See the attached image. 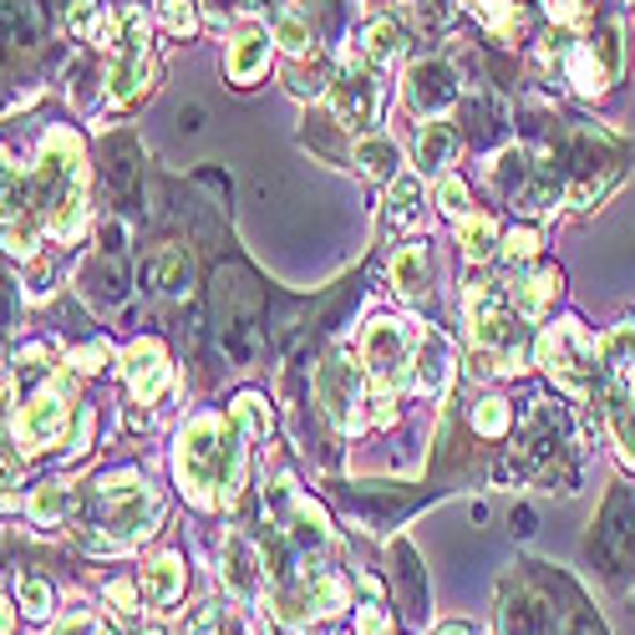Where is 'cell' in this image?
<instances>
[{"mask_svg":"<svg viewBox=\"0 0 635 635\" xmlns=\"http://www.w3.org/2000/svg\"><path fill=\"white\" fill-rule=\"evenodd\" d=\"M173 473L184 483V493L199 508L209 503H234L244 489V427L239 417H219V412H204L178 433V448H173Z\"/></svg>","mask_w":635,"mask_h":635,"instance_id":"obj_1","label":"cell"},{"mask_svg":"<svg viewBox=\"0 0 635 635\" xmlns=\"http://www.w3.org/2000/svg\"><path fill=\"white\" fill-rule=\"evenodd\" d=\"M539 366L549 371L565 392H574V397H584V392L595 386V376H605V366H600V346L584 336L580 320H565V326H555V331L539 336Z\"/></svg>","mask_w":635,"mask_h":635,"instance_id":"obj_2","label":"cell"},{"mask_svg":"<svg viewBox=\"0 0 635 635\" xmlns=\"http://www.w3.org/2000/svg\"><path fill=\"white\" fill-rule=\"evenodd\" d=\"M361 361H366L371 386L392 397L402 382L412 376V357H407V326L402 320H371L361 336Z\"/></svg>","mask_w":635,"mask_h":635,"instance_id":"obj_3","label":"cell"},{"mask_svg":"<svg viewBox=\"0 0 635 635\" xmlns=\"http://www.w3.org/2000/svg\"><path fill=\"white\" fill-rule=\"evenodd\" d=\"M331 102L341 128H366V122H376V107H382V81L366 67H346L331 81Z\"/></svg>","mask_w":635,"mask_h":635,"instance_id":"obj_4","label":"cell"},{"mask_svg":"<svg viewBox=\"0 0 635 635\" xmlns=\"http://www.w3.org/2000/svg\"><path fill=\"white\" fill-rule=\"evenodd\" d=\"M62 433H67V382L56 376V382L46 386V392H36V402L21 412V442H26V452H36V448H52Z\"/></svg>","mask_w":635,"mask_h":635,"instance_id":"obj_5","label":"cell"},{"mask_svg":"<svg viewBox=\"0 0 635 635\" xmlns=\"http://www.w3.org/2000/svg\"><path fill=\"white\" fill-rule=\"evenodd\" d=\"M316 397H320V407H326V417H331L336 427H351V407H357V397H361V371L346 366L341 357L320 361Z\"/></svg>","mask_w":635,"mask_h":635,"instance_id":"obj_6","label":"cell"},{"mask_svg":"<svg viewBox=\"0 0 635 635\" xmlns=\"http://www.w3.org/2000/svg\"><path fill=\"white\" fill-rule=\"evenodd\" d=\"M407 102L423 112V118H442L452 102H458V77H452L448 62H417L407 77Z\"/></svg>","mask_w":635,"mask_h":635,"instance_id":"obj_7","label":"cell"},{"mask_svg":"<svg viewBox=\"0 0 635 635\" xmlns=\"http://www.w3.org/2000/svg\"><path fill=\"white\" fill-rule=\"evenodd\" d=\"M225 584H229V595H239V600H260V595H265L260 549H254L244 534H229V539H225Z\"/></svg>","mask_w":635,"mask_h":635,"instance_id":"obj_8","label":"cell"},{"mask_svg":"<svg viewBox=\"0 0 635 635\" xmlns=\"http://www.w3.org/2000/svg\"><path fill=\"white\" fill-rule=\"evenodd\" d=\"M122 371H128V386H133V402H153L168 382V357H163L158 341H133L128 357H122Z\"/></svg>","mask_w":635,"mask_h":635,"instance_id":"obj_9","label":"cell"},{"mask_svg":"<svg viewBox=\"0 0 635 635\" xmlns=\"http://www.w3.org/2000/svg\"><path fill=\"white\" fill-rule=\"evenodd\" d=\"M225 67H229V81L250 87V81L270 67V36H265V31H254V26H250V31H239V36L229 41Z\"/></svg>","mask_w":635,"mask_h":635,"instance_id":"obj_10","label":"cell"},{"mask_svg":"<svg viewBox=\"0 0 635 635\" xmlns=\"http://www.w3.org/2000/svg\"><path fill=\"white\" fill-rule=\"evenodd\" d=\"M452 376V346L442 341V336H423L417 341V357H412V382L423 386V392H442Z\"/></svg>","mask_w":635,"mask_h":635,"instance_id":"obj_11","label":"cell"},{"mask_svg":"<svg viewBox=\"0 0 635 635\" xmlns=\"http://www.w3.org/2000/svg\"><path fill=\"white\" fill-rule=\"evenodd\" d=\"M600 366H605L610 386H635V326H615V331L600 341Z\"/></svg>","mask_w":635,"mask_h":635,"instance_id":"obj_12","label":"cell"},{"mask_svg":"<svg viewBox=\"0 0 635 635\" xmlns=\"http://www.w3.org/2000/svg\"><path fill=\"white\" fill-rule=\"evenodd\" d=\"M184 584H188V569L178 555H158L143 569V595L153 600V605H173V600L184 595Z\"/></svg>","mask_w":635,"mask_h":635,"instance_id":"obj_13","label":"cell"},{"mask_svg":"<svg viewBox=\"0 0 635 635\" xmlns=\"http://www.w3.org/2000/svg\"><path fill=\"white\" fill-rule=\"evenodd\" d=\"M605 417H610V433H615L621 452L635 463V392L631 386H610L605 392Z\"/></svg>","mask_w":635,"mask_h":635,"instance_id":"obj_14","label":"cell"},{"mask_svg":"<svg viewBox=\"0 0 635 635\" xmlns=\"http://www.w3.org/2000/svg\"><path fill=\"white\" fill-rule=\"evenodd\" d=\"M153 285H158L163 295H188V285H194V260H188V250H178V244L158 250V260H153Z\"/></svg>","mask_w":635,"mask_h":635,"instance_id":"obj_15","label":"cell"},{"mask_svg":"<svg viewBox=\"0 0 635 635\" xmlns=\"http://www.w3.org/2000/svg\"><path fill=\"white\" fill-rule=\"evenodd\" d=\"M357 168L366 173V178H397L402 173V153H397V143L392 138H361L357 143Z\"/></svg>","mask_w":635,"mask_h":635,"instance_id":"obj_16","label":"cell"},{"mask_svg":"<svg viewBox=\"0 0 635 635\" xmlns=\"http://www.w3.org/2000/svg\"><path fill=\"white\" fill-rule=\"evenodd\" d=\"M559 295V270H534V275H524L514 285V300H518V316L534 320L544 316V305Z\"/></svg>","mask_w":635,"mask_h":635,"instance_id":"obj_17","label":"cell"},{"mask_svg":"<svg viewBox=\"0 0 635 635\" xmlns=\"http://www.w3.org/2000/svg\"><path fill=\"white\" fill-rule=\"evenodd\" d=\"M392 285H397L407 300H423L427 295V250L407 244V250L392 254Z\"/></svg>","mask_w":635,"mask_h":635,"instance_id":"obj_18","label":"cell"},{"mask_svg":"<svg viewBox=\"0 0 635 635\" xmlns=\"http://www.w3.org/2000/svg\"><path fill=\"white\" fill-rule=\"evenodd\" d=\"M46 229H52V239H62V244H72V239L87 229V199H81V188H72L67 199H56L52 209H46Z\"/></svg>","mask_w":635,"mask_h":635,"instance_id":"obj_19","label":"cell"},{"mask_svg":"<svg viewBox=\"0 0 635 635\" xmlns=\"http://www.w3.org/2000/svg\"><path fill=\"white\" fill-rule=\"evenodd\" d=\"M452 153H458V138H452V128H442V122H427L423 138H417V163L433 173V168H448Z\"/></svg>","mask_w":635,"mask_h":635,"instance_id":"obj_20","label":"cell"},{"mask_svg":"<svg viewBox=\"0 0 635 635\" xmlns=\"http://www.w3.org/2000/svg\"><path fill=\"white\" fill-rule=\"evenodd\" d=\"M458 244H463V254H468V260H489V254L499 250V229H493V219H489V214H473V219H468V214H463V229H458Z\"/></svg>","mask_w":635,"mask_h":635,"instance_id":"obj_21","label":"cell"},{"mask_svg":"<svg viewBox=\"0 0 635 635\" xmlns=\"http://www.w3.org/2000/svg\"><path fill=\"white\" fill-rule=\"evenodd\" d=\"M31 518H36V524H62V518H67V508H72V493L62 489V483H46V489H36L31 493Z\"/></svg>","mask_w":635,"mask_h":635,"instance_id":"obj_22","label":"cell"},{"mask_svg":"<svg viewBox=\"0 0 635 635\" xmlns=\"http://www.w3.org/2000/svg\"><path fill=\"white\" fill-rule=\"evenodd\" d=\"M229 412H234L239 427H244L250 437H270V402L260 397V392H239Z\"/></svg>","mask_w":635,"mask_h":635,"instance_id":"obj_23","label":"cell"},{"mask_svg":"<svg viewBox=\"0 0 635 635\" xmlns=\"http://www.w3.org/2000/svg\"><path fill=\"white\" fill-rule=\"evenodd\" d=\"M407 52V31L392 26V21H376V26L366 31V56L371 62H392V56Z\"/></svg>","mask_w":635,"mask_h":635,"instance_id":"obj_24","label":"cell"},{"mask_svg":"<svg viewBox=\"0 0 635 635\" xmlns=\"http://www.w3.org/2000/svg\"><path fill=\"white\" fill-rule=\"evenodd\" d=\"M417 204H423V178L417 173H397L392 178V219L407 225L412 214H417Z\"/></svg>","mask_w":635,"mask_h":635,"instance_id":"obj_25","label":"cell"},{"mask_svg":"<svg viewBox=\"0 0 635 635\" xmlns=\"http://www.w3.org/2000/svg\"><path fill=\"white\" fill-rule=\"evenodd\" d=\"M508 417H514L508 402H499V397L478 402V407H473V433L478 437H503V433H508Z\"/></svg>","mask_w":635,"mask_h":635,"instance_id":"obj_26","label":"cell"},{"mask_svg":"<svg viewBox=\"0 0 635 635\" xmlns=\"http://www.w3.org/2000/svg\"><path fill=\"white\" fill-rule=\"evenodd\" d=\"M102 21H107V15H102V0H72V15H67V31H72V36L92 41Z\"/></svg>","mask_w":635,"mask_h":635,"instance_id":"obj_27","label":"cell"},{"mask_svg":"<svg viewBox=\"0 0 635 635\" xmlns=\"http://www.w3.org/2000/svg\"><path fill=\"white\" fill-rule=\"evenodd\" d=\"M21 610H26L31 621H46V615H52V584L36 580V574L21 580Z\"/></svg>","mask_w":635,"mask_h":635,"instance_id":"obj_28","label":"cell"},{"mask_svg":"<svg viewBox=\"0 0 635 635\" xmlns=\"http://www.w3.org/2000/svg\"><path fill=\"white\" fill-rule=\"evenodd\" d=\"M163 26H168L173 36H194V26H199L194 0H163Z\"/></svg>","mask_w":635,"mask_h":635,"instance_id":"obj_29","label":"cell"},{"mask_svg":"<svg viewBox=\"0 0 635 635\" xmlns=\"http://www.w3.org/2000/svg\"><path fill=\"white\" fill-rule=\"evenodd\" d=\"M437 204H442V214L463 219L468 214V184L463 178H452V173H442V178H437Z\"/></svg>","mask_w":635,"mask_h":635,"instance_id":"obj_30","label":"cell"},{"mask_svg":"<svg viewBox=\"0 0 635 635\" xmlns=\"http://www.w3.org/2000/svg\"><path fill=\"white\" fill-rule=\"evenodd\" d=\"M478 15H483V21H489L499 36H508V31L518 26V11L508 6V0H478Z\"/></svg>","mask_w":635,"mask_h":635,"instance_id":"obj_31","label":"cell"},{"mask_svg":"<svg viewBox=\"0 0 635 635\" xmlns=\"http://www.w3.org/2000/svg\"><path fill=\"white\" fill-rule=\"evenodd\" d=\"M275 41L291 56H305V46H310V26H305L300 15H285V21H280V31H275Z\"/></svg>","mask_w":635,"mask_h":635,"instance_id":"obj_32","label":"cell"},{"mask_svg":"<svg viewBox=\"0 0 635 635\" xmlns=\"http://www.w3.org/2000/svg\"><path fill=\"white\" fill-rule=\"evenodd\" d=\"M503 260L514 265V260H529L534 250H539V229H514V234H503Z\"/></svg>","mask_w":635,"mask_h":635,"instance_id":"obj_33","label":"cell"},{"mask_svg":"<svg viewBox=\"0 0 635 635\" xmlns=\"http://www.w3.org/2000/svg\"><path fill=\"white\" fill-rule=\"evenodd\" d=\"M544 11L555 15L559 26H584V21H590V6H584V0H544Z\"/></svg>","mask_w":635,"mask_h":635,"instance_id":"obj_34","label":"cell"},{"mask_svg":"<svg viewBox=\"0 0 635 635\" xmlns=\"http://www.w3.org/2000/svg\"><path fill=\"white\" fill-rule=\"evenodd\" d=\"M102 361H107V346H87V351L72 357V366L77 371H102Z\"/></svg>","mask_w":635,"mask_h":635,"instance_id":"obj_35","label":"cell"},{"mask_svg":"<svg viewBox=\"0 0 635 635\" xmlns=\"http://www.w3.org/2000/svg\"><path fill=\"white\" fill-rule=\"evenodd\" d=\"M15 184H21V178H15V168H11V163H6V158H0V214H6V204H11Z\"/></svg>","mask_w":635,"mask_h":635,"instance_id":"obj_36","label":"cell"},{"mask_svg":"<svg viewBox=\"0 0 635 635\" xmlns=\"http://www.w3.org/2000/svg\"><path fill=\"white\" fill-rule=\"evenodd\" d=\"M107 595H112V605H122V610H133L138 605V595H133V584H107Z\"/></svg>","mask_w":635,"mask_h":635,"instance_id":"obj_37","label":"cell"},{"mask_svg":"<svg viewBox=\"0 0 635 635\" xmlns=\"http://www.w3.org/2000/svg\"><path fill=\"white\" fill-rule=\"evenodd\" d=\"M361 635H386V625H382V615H376V610H366V615H361Z\"/></svg>","mask_w":635,"mask_h":635,"instance_id":"obj_38","label":"cell"},{"mask_svg":"<svg viewBox=\"0 0 635 635\" xmlns=\"http://www.w3.org/2000/svg\"><path fill=\"white\" fill-rule=\"evenodd\" d=\"M11 625H15V610L0 600V635H11Z\"/></svg>","mask_w":635,"mask_h":635,"instance_id":"obj_39","label":"cell"},{"mask_svg":"<svg viewBox=\"0 0 635 635\" xmlns=\"http://www.w3.org/2000/svg\"><path fill=\"white\" fill-rule=\"evenodd\" d=\"M254 635H280V631H275V625H260V631H254Z\"/></svg>","mask_w":635,"mask_h":635,"instance_id":"obj_40","label":"cell"},{"mask_svg":"<svg viewBox=\"0 0 635 635\" xmlns=\"http://www.w3.org/2000/svg\"><path fill=\"white\" fill-rule=\"evenodd\" d=\"M138 635H158V631H138Z\"/></svg>","mask_w":635,"mask_h":635,"instance_id":"obj_41","label":"cell"}]
</instances>
